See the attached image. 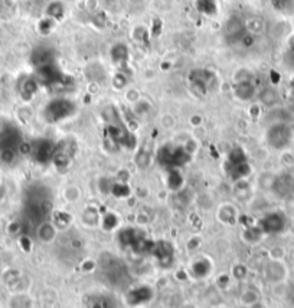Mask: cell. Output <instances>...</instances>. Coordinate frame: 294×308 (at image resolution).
Here are the masks:
<instances>
[{
	"label": "cell",
	"mask_w": 294,
	"mask_h": 308,
	"mask_svg": "<svg viewBox=\"0 0 294 308\" xmlns=\"http://www.w3.org/2000/svg\"><path fill=\"white\" fill-rule=\"evenodd\" d=\"M265 140L268 146L276 150H283L290 146L293 140V128L286 121H276L267 130Z\"/></svg>",
	"instance_id": "6da1fadb"
},
{
	"label": "cell",
	"mask_w": 294,
	"mask_h": 308,
	"mask_svg": "<svg viewBox=\"0 0 294 308\" xmlns=\"http://www.w3.org/2000/svg\"><path fill=\"white\" fill-rule=\"evenodd\" d=\"M76 111L75 104L68 98H55L45 107L46 121L49 122H60L72 117Z\"/></svg>",
	"instance_id": "7a4b0ae2"
},
{
	"label": "cell",
	"mask_w": 294,
	"mask_h": 308,
	"mask_svg": "<svg viewBox=\"0 0 294 308\" xmlns=\"http://www.w3.org/2000/svg\"><path fill=\"white\" fill-rule=\"evenodd\" d=\"M263 274H264V278L270 284H281L287 278L288 271H287V266L283 263V261L271 259L270 262H267L264 265Z\"/></svg>",
	"instance_id": "3957f363"
},
{
	"label": "cell",
	"mask_w": 294,
	"mask_h": 308,
	"mask_svg": "<svg viewBox=\"0 0 294 308\" xmlns=\"http://www.w3.org/2000/svg\"><path fill=\"white\" fill-rule=\"evenodd\" d=\"M55 151H56L55 143L51 140H46V138L39 140L30 147V154H33L35 158L41 163H48V161L53 160Z\"/></svg>",
	"instance_id": "277c9868"
},
{
	"label": "cell",
	"mask_w": 294,
	"mask_h": 308,
	"mask_svg": "<svg viewBox=\"0 0 294 308\" xmlns=\"http://www.w3.org/2000/svg\"><path fill=\"white\" fill-rule=\"evenodd\" d=\"M61 78V71L56 68L55 64H48L42 67L36 68V74L35 79L39 85H45V87H52L58 83Z\"/></svg>",
	"instance_id": "5b68a950"
},
{
	"label": "cell",
	"mask_w": 294,
	"mask_h": 308,
	"mask_svg": "<svg viewBox=\"0 0 294 308\" xmlns=\"http://www.w3.org/2000/svg\"><path fill=\"white\" fill-rule=\"evenodd\" d=\"M286 228V218L281 213H270L261 220L260 229L263 233H277Z\"/></svg>",
	"instance_id": "8992f818"
},
{
	"label": "cell",
	"mask_w": 294,
	"mask_h": 308,
	"mask_svg": "<svg viewBox=\"0 0 294 308\" xmlns=\"http://www.w3.org/2000/svg\"><path fill=\"white\" fill-rule=\"evenodd\" d=\"M272 189L274 192L281 197L290 196L294 192V179L290 174H281L272 180Z\"/></svg>",
	"instance_id": "52a82bcc"
},
{
	"label": "cell",
	"mask_w": 294,
	"mask_h": 308,
	"mask_svg": "<svg viewBox=\"0 0 294 308\" xmlns=\"http://www.w3.org/2000/svg\"><path fill=\"white\" fill-rule=\"evenodd\" d=\"M234 94L235 97L241 101H249L251 98L256 95V88L252 83L247 79V81H240V83L235 84L234 87Z\"/></svg>",
	"instance_id": "ba28073f"
},
{
	"label": "cell",
	"mask_w": 294,
	"mask_h": 308,
	"mask_svg": "<svg viewBox=\"0 0 294 308\" xmlns=\"http://www.w3.org/2000/svg\"><path fill=\"white\" fill-rule=\"evenodd\" d=\"M36 236L44 243H51L56 238V226L51 222H41L36 229Z\"/></svg>",
	"instance_id": "9c48e42d"
},
{
	"label": "cell",
	"mask_w": 294,
	"mask_h": 308,
	"mask_svg": "<svg viewBox=\"0 0 294 308\" xmlns=\"http://www.w3.org/2000/svg\"><path fill=\"white\" fill-rule=\"evenodd\" d=\"M33 64H36L38 67L42 65H48V64H53V52L49 48H39L35 49V52L32 55Z\"/></svg>",
	"instance_id": "30bf717a"
},
{
	"label": "cell",
	"mask_w": 294,
	"mask_h": 308,
	"mask_svg": "<svg viewBox=\"0 0 294 308\" xmlns=\"http://www.w3.org/2000/svg\"><path fill=\"white\" fill-rule=\"evenodd\" d=\"M260 294L257 293L254 288L244 290L240 295V302L244 308H254L260 302Z\"/></svg>",
	"instance_id": "8fae6325"
},
{
	"label": "cell",
	"mask_w": 294,
	"mask_h": 308,
	"mask_svg": "<svg viewBox=\"0 0 294 308\" xmlns=\"http://www.w3.org/2000/svg\"><path fill=\"white\" fill-rule=\"evenodd\" d=\"M244 28H242L241 22L238 19H231L229 22L226 23L225 26V36L228 39H240L244 36Z\"/></svg>",
	"instance_id": "7c38bea8"
},
{
	"label": "cell",
	"mask_w": 294,
	"mask_h": 308,
	"mask_svg": "<svg viewBox=\"0 0 294 308\" xmlns=\"http://www.w3.org/2000/svg\"><path fill=\"white\" fill-rule=\"evenodd\" d=\"M127 56L128 51L126 45H115L113 49H111V59H113L115 64L124 62V60L127 59Z\"/></svg>",
	"instance_id": "4fadbf2b"
},
{
	"label": "cell",
	"mask_w": 294,
	"mask_h": 308,
	"mask_svg": "<svg viewBox=\"0 0 294 308\" xmlns=\"http://www.w3.org/2000/svg\"><path fill=\"white\" fill-rule=\"evenodd\" d=\"M260 99H261V102H263L264 106H274V104L277 102V92L272 90V88H265V90L261 92Z\"/></svg>",
	"instance_id": "5bb4252c"
},
{
	"label": "cell",
	"mask_w": 294,
	"mask_h": 308,
	"mask_svg": "<svg viewBox=\"0 0 294 308\" xmlns=\"http://www.w3.org/2000/svg\"><path fill=\"white\" fill-rule=\"evenodd\" d=\"M10 307L12 308H32L29 297L26 295H16L10 300Z\"/></svg>",
	"instance_id": "9a60e30c"
},
{
	"label": "cell",
	"mask_w": 294,
	"mask_h": 308,
	"mask_svg": "<svg viewBox=\"0 0 294 308\" xmlns=\"http://www.w3.org/2000/svg\"><path fill=\"white\" fill-rule=\"evenodd\" d=\"M46 13L49 15V17H52V19H61L62 15H64V6H62V3H60V2H53V3H51Z\"/></svg>",
	"instance_id": "2e32d148"
}]
</instances>
